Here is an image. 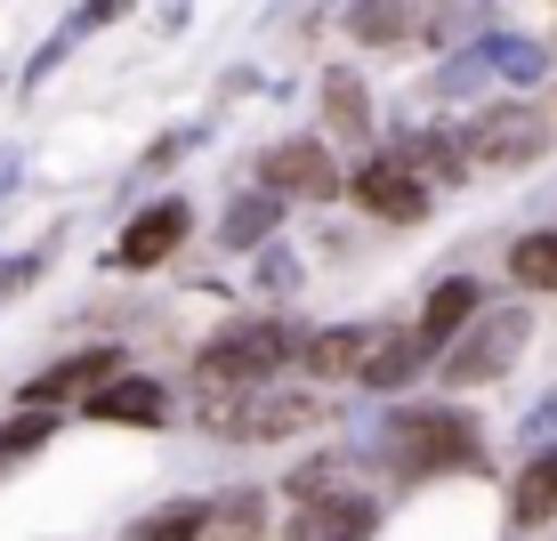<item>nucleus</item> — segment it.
Instances as JSON below:
<instances>
[{
	"label": "nucleus",
	"mask_w": 557,
	"mask_h": 541,
	"mask_svg": "<svg viewBox=\"0 0 557 541\" xmlns=\"http://www.w3.org/2000/svg\"><path fill=\"white\" fill-rule=\"evenodd\" d=\"M299 356V340L283 332V323H235V332H219L195 356V389L202 396H251L275 364H292Z\"/></svg>",
	"instance_id": "f257e3e1"
},
{
	"label": "nucleus",
	"mask_w": 557,
	"mask_h": 541,
	"mask_svg": "<svg viewBox=\"0 0 557 541\" xmlns=\"http://www.w3.org/2000/svg\"><path fill=\"white\" fill-rule=\"evenodd\" d=\"M396 469H476V429L460 413H405L396 420Z\"/></svg>",
	"instance_id": "f03ea898"
},
{
	"label": "nucleus",
	"mask_w": 557,
	"mask_h": 541,
	"mask_svg": "<svg viewBox=\"0 0 557 541\" xmlns=\"http://www.w3.org/2000/svg\"><path fill=\"white\" fill-rule=\"evenodd\" d=\"M525 332H533V323L517 316V307L485 316V323H476V332H469V340H460L453 356H445V389H476V380H502L509 364L525 356Z\"/></svg>",
	"instance_id": "7ed1b4c3"
},
{
	"label": "nucleus",
	"mask_w": 557,
	"mask_h": 541,
	"mask_svg": "<svg viewBox=\"0 0 557 541\" xmlns=\"http://www.w3.org/2000/svg\"><path fill=\"white\" fill-rule=\"evenodd\" d=\"M356 202L372 210V219L412 226L420 210H429V170H420L412 153L396 146V153H380V162H363V170H356Z\"/></svg>",
	"instance_id": "20e7f679"
},
{
	"label": "nucleus",
	"mask_w": 557,
	"mask_h": 541,
	"mask_svg": "<svg viewBox=\"0 0 557 541\" xmlns=\"http://www.w3.org/2000/svg\"><path fill=\"white\" fill-rule=\"evenodd\" d=\"M202 413H210L219 437H299L323 404L315 396H251V404H243V396H210Z\"/></svg>",
	"instance_id": "39448f33"
},
{
	"label": "nucleus",
	"mask_w": 557,
	"mask_h": 541,
	"mask_svg": "<svg viewBox=\"0 0 557 541\" xmlns=\"http://www.w3.org/2000/svg\"><path fill=\"white\" fill-rule=\"evenodd\" d=\"M259 179L275 186V195H307V202H332V195H339V170H332V153H323L315 138H283V146H267Z\"/></svg>",
	"instance_id": "423d86ee"
},
{
	"label": "nucleus",
	"mask_w": 557,
	"mask_h": 541,
	"mask_svg": "<svg viewBox=\"0 0 557 541\" xmlns=\"http://www.w3.org/2000/svg\"><path fill=\"white\" fill-rule=\"evenodd\" d=\"M542 146H549V122L533 106H493L469 130V162H533Z\"/></svg>",
	"instance_id": "0eeeda50"
},
{
	"label": "nucleus",
	"mask_w": 557,
	"mask_h": 541,
	"mask_svg": "<svg viewBox=\"0 0 557 541\" xmlns=\"http://www.w3.org/2000/svg\"><path fill=\"white\" fill-rule=\"evenodd\" d=\"M380 509L356 493H299V517H292V541H372Z\"/></svg>",
	"instance_id": "6e6552de"
},
{
	"label": "nucleus",
	"mask_w": 557,
	"mask_h": 541,
	"mask_svg": "<svg viewBox=\"0 0 557 541\" xmlns=\"http://www.w3.org/2000/svg\"><path fill=\"white\" fill-rule=\"evenodd\" d=\"M178 243H186V202H153V210H138V219L122 226V243H113V267H122V275H138V267H162Z\"/></svg>",
	"instance_id": "1a4fd4ad"
},
{
	"label": "nucleus",
	"mask_w": 557,
	"mask_h": 541,
	"mask_svg": "<svg viewBox=\"0 0 557 541\" xmlns=\"http://www.w3.org/2000/svg\"><path fill=\"white\" fill-rule=\"evenodd\" d=\"M113 372H122V356H113V347H89V356H65V364H49L41 380H25V404H57V396L106 389Z\"/></svg>",
	"instance_id": "9d476101"
},
{
	"label": "nucleus",
	"mask_w": 557,
	"mask_h": 541,
	"mask_svg": "<svg viewBox=\"0 0 557 541\" xmlns=\"http://www.w3.org/2000/svg\"><path fill=\"white\" fill-rule=\"evenodd\" d=\"M509 509H517V526H549V517H557V453H533V460H525Z\"/></svg>",
	"instance_id": "9b49d317"
},
{
	"label": "nucleus",
	"mask_w": 557,
	"mask_h": 541,
	"mask_svg": "<svg viewBox=\"0 0 557 541\" xmlns=\"http://www.w3.org/2000/svg\"><path fill=\"white\" fill-rule=\"evenodd\" d=\"M89 413H98V420H162L170 404H162V389H153V380H122V372H113L106 389L89 396Z\"/></svg>",
	"instance_id": "f8f14e48"
},
{
	"label": "nucleus",
	"mask_w": 557,
	"mask_h": 541,
	"mask_svg": "<svg viewBox=\"0 0 557 541\" xmlns=\"http://www.w3.org/2000/svg\"><path fill=\"white\" fill-rule=\"evenodd\" d=\"M363 356H372V332H356V323H339V332L307 340V364H315V380H339V372H363Z\"/></svg>",
	"instance_id": "ddd939ff"
},
{
	"label": "nucleus",
	"mask_w": 557,
	"mask_h": 541,
	"mask_svg": "<svg viewBox=\"0 0 557 541\" xmlns=\"http://www.w3.org/2000/svg\"><path fill=\"white\" fill-rule=\"evenodd\" d=\"M429 356H436V347L420 340V332L388 340V347L372 340V356H363V380H372V389H396V380H412V372H420V364H429Z\"/></svg>",
	"instance_id": "4468645a"
},
{
	"label": "nucleus",
	"mask_w": 557,
	"mask_h": 541,
	"mask_svg": "<svg viewBox=\"0 0 557 541\" xmlns=\"http://www.w3.org/2000/svg\"><path fill=\"white\" fill-rule=\"evenodd\" d=\"M202 533H210V501H170L146 526H129L122 541H202Z\"/></svg>",
	"instance_id": "2eb2a0df"
},
{
	"label": "nucleus",
	"mask_w": 557,
	"mask_h": 541,
	"mask_svg": "<svg viewBox=\"0 0 557 541\" xmlns=\"http://www.w3.org/2000/svg\"><path fill=\"white\" fill-rule=\"evenodd\" d=\"M323 113H332L339 138H372V106H363L356 73H323Z\"/></svg>",
	"instance_id": "dca6fc26"
},
{
	"label": "nucleus",
	"mask_w": 557,
	"mask_h": 541,
	"mask_svg": "<svg viewBox=\"0 0 557 541\" xmlns=\"http://www.w3.org/2000/svg\"><path fill=\"white\" fill-rule=\"evenodd\" d=\"M476 316V283H445V292L429 299V316H420V340L429 347H445V340H460V323Z\"/></svg>",
	"instance_id": "f3484780"
},
{
	"label": "nucleus",
	"mask_w": 557,
	"mask_h": 541,
	"mask_svg": "<svg viewBox=\"0 0 557 541\" xmlns=\"http://www.w3.org/2000/svg\"><path fill=\"white\" fill-rule=\"evenodd\" d=\"M348 33H356V41H405V33H412V0H356Z\"/></svg>",
	"instance_id": "a211bd4d"
},
{
	"label": "nucleus",
	"mask_w": 557,
	"mask_h": 541,
	"mask_svg": "<svg viewBox=\"0 0 557 541\" xmlns=\"http://www.w3.org/2000/svg\"><path fill=\"white\" fill-rule=\"evenodd\" d=\"M509 275L525 283V292H557V235H525L509 250Z\"/></svg>",
	"instance_id": "6ab92c4d"
},
{
	"label": "nucleus",
	"mask_w": 557,
	"mask_h": 541,
	"mask_svg": "<svg viewBox=\"0 0 557 541\" xmlns=\"http://www.w3.org/2000/svg\"><path fill=\"white\" fill-rule=\"evenodd\" d=\"M49 444V404H33V413H16L9 429H0V469H9L16 453H41Z\"/></svg>",
	"instance_id": "aec40b11"
},
{
	"label": "nucleus",
	"mask_w": 557,
	"mask_h": 541,
	"mask_svg": "<svg viewBox=\"0 0 557 541\" xmlns=\"http://www.w3.org/2000/svg\"><path fill=\"white\" fill-rule=\"evenodd\" d=\"M275 219H283V202H275V186H267V195H259V202H243V210H235V219H226V243H235V250H243V243H259V235H275Z\"/></svg>",
	"instance_id": "412c9836"
},
{
	"label": "nucleus",
	"mask_w": 557,
	"mask_h": 541,
	"mask_svg": "<svg viewBox=\"0 0 557 541\" xmlns=\"http://www.w3.org/2000/svg\"><path fill=\"white\" fill-rule=\"evenodd\" d=\"M485 57H493V73H509V82H533V73H542V49L533 41H485Z\"/></svg>",
	"instance_id": "4be33fe9"
},
{
	"label": "nucleus",
	"mask_w": 557,
	"mask_h": 541,
	"mask_svg": "<svg viewBox=\"0 0 557 541\" xmlns=\"http://www.w3.org/2000/svg\"><path fill=\"white\" fill-rule=\"evenodd\" d=\"M122 9H129V0H89V9H82V16H73V25H65V33H57V41H49V65H57V49H73V41H82V33H98V25H106V16H122Z\"/></svg>",
	"instance_id": "5701e85b"
},
{
	"label": "nucleus",
	"mask_w": 557,
	"mask_h": 541,
	"mask_svg": "<svg viewBox=\"0 0 557 541\" xmlns=\"http://www.w3.org/2000/svg\"><path fill=\"white\" fill-rule=\"evenodd\" d=\"M436 9H445V0H436ZM476 9H485V0H453V9L436 16V41H453V33H469V25H476Z\"/></svg>",
	"instance_id": "b1692460"
}]
</instances>
